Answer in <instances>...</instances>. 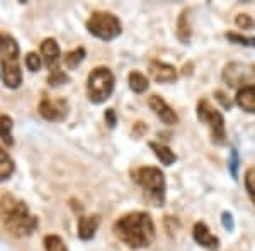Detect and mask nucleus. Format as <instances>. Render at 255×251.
<instances>
[{
	"mask_svg": "<svg viewBox=\"0 0 255 251\" xmlns=\"http://www.w3.org/2000/svg\"><path fill=\"white\" fill-rule=\"evenodd\" d=\"M197 119L204 122L209 127L211 139L215 145H225L226 143V127L225 119L221 116L220 110H216L206 98L197 102Z\"/></svg>",
	"mask_w": 255,
	"mask_h": 251,
	"instance_id": "423d86ee",
	"label": "nucleus"
},
{
	"mask_svg": "<svg viewBox=\"0 0 255 251\" xmlns=\"http://www.w3.org/2000/svg\"><path fill=\"white\" fill-rule=\"evenodd\" d=\"M87 29L92 36L102 41H113L121 34V22L111 12H94L87 20Z\"/></svg>",
	"mask_w": 255,
	"mask_h": 251,
	"instance_id": "0eeeda50",
	"label": "nucleus"
},
{
	"mask_svg": "<svg viewBox=\"0 0 255 251\" xmlns=\"http://www.w3.org/2000/svg\"><path fill=\"white\" fill-rule=\"evenodd\" d=\"M67 100L63 98H49L44 97L39 104V114L46 121H61L67 116Z\"/></svg>",
	"mask_w": 255,
	"mask_h": 251,
	"instance_id": "1a4fd4ad",
	"label": "nucleus"
},
{
	"mask_svg": "<svg viewBox=\"0 0 255 251\" xmlns=\"http://www.w3.org/2000/svg\"><path fill=\"white\" fill-rule=\"evenodd\" d=\"M150 148L153 150L155 156H157V158H158L163 165H165V167H170V165H174V163H175L177 156H175V153H174V151H172L168 146L151 141V143H150Z\"/></svg>",
	"mask_w": 255,
	"mask_h": 251,
	"instance_id": "dca6fc26",
	"label": "nucleus"
},
{
	"mask_svg": "<svg viewBox=\"0 0 255 251\" xmlns=\"http://www.w3.org/2000/svg\"><path fill=\"white\" fill-rule=\"evenodd\" d=\"M114 92V75L109 68L97 67L90 72L87 78V93L90 102L102 104L113 95Z\"/></svg>",
	"mask_w": 255,
	"mask_h": 251,
	"instance_id": "39448f33",
	"label": "nucleus"
},
{
	"mask_svg": "<svg viewBox=\"0 0 255 251\" xmlns=\"http://www.w3.org/2000/svg\"><path fill=\"white\" fill-rule=\"evenodd\" d=\"M85 58V49L84 48H77L73 49V51H68L67 55H65V65H67V68L70 70H75L79 65L84 61Z\"/></svg>",
	"mask_w": 255,
	"mask_h": 251,
	"instance_id": "412c9836",
	"label": "nucleus"
},
{
	"mask_svg": "<svg viewBox=\"0 0 255 251\" xmlns=\"http://www.w3.org/2000/svg\"><path fill=\"white\" fill-rule=\"evenodd\" d=\"M0 63L3 84L9 88H17L22 84V72L19 65V44L9 34L0 32Z\"/></svg>",
	"mask_w": 255,
	"mask_h": 251,
	"instance_id": "7ed1b4c3",
	"label": "nucleus"
},
{
	"mask_svg": "<svg viewBox=\"0 0 255 251\" xmlns=\"http://www.w3.org/2000/svg\"><path fill=\"white\" fill-rule=\"evenodd\" d=\"M255 77V68L245 67L240 63H230L228 67L223 70V80L230 87H238V85L249 84L250 80Z\"/></svg>",
	"mask_w": 255,
	"mask_h": 251,
	"instance_id": "6e6552de",
	"label": "nucleus"
},
{
	"mask_svg": "<svg viewBox=\"0 0 255 251\" xmlns=\"http://www.w3.org/2000/svg\"><path fill=\"white\" fill-rule=\"evenodd\" d=\"M0 138H2L3 145L12 146L14 145V138H12V119L9 116H0Z\"/></svg>",
	"mask_w": 255,
	"mask_h": 251,
	"instance_id": "aec40b11",
	"label": "nucleus"
},
{
	"mask_svg": "<svg viewBox=\"0 0 255 251\" xmlns=\"http://www.w3.org/2000/svg\"><path fill=\"white\" fill-rule=\"evenodd\" d=\"M235 24H237L238 29H242V31H249V29H254L255 27V20L250 17L249 14H238L235 19Z\"/></svg>",
	"mask_w": 255,
	"mask_h": 251,
	"instance_id": "393cba45",
	"label": "nucleus"
},
{
	"mask_svg": "<svg viewBox=\"0 0 255 251\" xmlns=\"http://www.w3.org/2000/svg\"><path fill=\"white\" fill-rule=\"evenodd\" d=\"M223 226H225V229H228V231L233 229V217L230 212H223Z\"/></svg>",
	"mask_w": 255,
	"mask_h": 251,
	"instance_id": "c85d7f7f",
	"label": "nucleus"
},
{
	"mask_svg": "<svg viewBox=\"0 0 255 251\" xmlns=\"http://www.w3.org/2000/svg\"><path fill=\"white\" fill-rule=\"evenodd\" d=\"M41 56L44 60V65L48 67L49 73L58 70V61H60V46L55 39L48 38L41 43Z\"/></svg>",
	"mask_w": 255,
	"mask_h": 251,
	"instance_id": "f8f14e48",
	"label": "nucleus"
},
{
	"mask_svg": "<svg viewBox=\"0 0 255 251\" xmlns=\"http://www.w3.org/2000/svg\"><path fill=\"white\" fill-rule=\"evenodd\" d=\"M150 75L158 84H172L177 80V72L172 65H167L163 61H151L150 63Z\"/></svg>",
	"mask_w": 255,
	"mask_h": 251,
	"instance_id": "ddd939ff",
	"label": "nucleus"
},
{
	"mask_svg": "<svg viewBox=\"0 0 255 251\" xmlns=\"http://www.w3.org/2000/svg\"><path fill=\"white\" fill-rule=\"evenodd\" d=\"M114 234L134 250L148 248L155 240V224L146 212H129L113 226Z\"/></svg>",
	"mask_w": 255,
	"mask_h": 251,
	"instance_id": "f257e3e1",
	"label": "nucleus"
},
{
	"mask_svg": "<svg viewBox=\"0 0 255 251\" xmlns=\"http://www.w3.org/2000/svg\"><path fill=\"white\" fill-rule=\"evenodd\" d=\"M237 168H238V153L237 150H232V160H230V171L233 178H237Z\"/></svg>",
	"mask_w": 255,
	"mask_h": 251,
	"instance_id": "cd10ccee",
	"label": "nucleus"
},
{
	"mask_svg": "<svg viewBox=\"0 0 255 251\" xmlns=\"http://www.w3.org/2000/svg\"><path fill=\"white\" fill-rule=\"evenodd\" d=\"M0 221L7 231L17 238L29 236L38 228V217L32 216L22 200L9 193L0 199Z\"/></svg>",
	"mask_w": 255,
	"mask_h": 251,
	"instance_id": "f03ea898",
	"label": "nucleus"
},
{
	"mask_svg": "<svg viewBox=\"0 0 255 251\" xmlns=\"http://www.w3.org/2000/svg\"><path fill=\"white\" fill-rule=\"evenodd\" d=\"M26 67L29 68L31 72H38V70L41 68V56H38L36 53H27Z\"/></svg>",
	"mask_w": 255,
	"mask_h": 251,
	"instance_id": "bb28decb",
	"label": "nucleus"
},
{
	"mask_svg": "<svg viewBox=\"0 0 255 251\" xmlns=\"http://www.w3.org/2000/svg\"><path fill=\"white\" fill-rule=\"evenodd\" d=\"M133 180L148 195L155 200V204L162 205L165 200V176L160 171V168L155 167H143L133 171Z\"/></svg>",
	"mask_w": 255,
	"mask_h": 251,
	"instance_id": "20e7f679",
	"label": "nucleus"
},
{
	"mask_svg": "<svg viewBox=\"0 0 255 251\" xmlns=\"http://www.w3.org/2000/svg\"><path fill=\"white\" fill-rule=\"evenodd\" d=\"M129 88L133 90V92H136V93H143V92H146L148 90V78L143 75V73H139V72H131L129 73Z\"/></svg>",
	"mask_w": 255,
	"mask_h": 251,
	"instance_id": "a211bd4d",
	"label": "nucleus"
},
{
	"mask_svg": "<svg viewBox=\"0 0 255 251\" xmlns=\"http://www.w3.org/2000/svg\"><path fill=\"white\" fill-rule=\"evenodd\" d=\"M226 38L230 41L237 44H244V46H250V48H255V38H245L242 34H237V32H226Z\"/></svg>",
	"mask_w": 255,
	"mask_h": 251,
	"instance_id": "a878e982",
	"label": "nucleus"
},
{
	"mask_svg": "<svg viewBox=\"0 0 255 251\" xmlns=\"http://www.w3.org/2000/svg\"><path fill=\"white\" fill-rule=\"evenodd\" d=\"M192 236L197 245H201L203 248L209 251H216L220 248V240L208 229V226L204 222H196L194 229H192Z\"/></svg>",
	"mask_w": 255,
	"mask_h": 251,
	"instance_id": "9b49d317",
	"label": "nucleus"
},
{
	"mask_svg": "<svg viewBox=\"0 0 255 251\" xmlns=\"http://www.w3.org/2000/svg\"><path fill=\"white\" fill-rule=\"evenodd\" d=\"M44 248H46V251H67L65 243L56 234H49V236L44 238Z\"/></svg>",
	"mask_w": 255,
	"mask_h": 251,
	"instance_id": "4be33fe9",
	"label": "nucleus"
},
{
	"mask_svg": "<svg viewBox=\"0 0 255 251\" xmlns=\"http://www.w3.org/2000/svg\"><path fill=\"white\" fill-rule=\"evenodd\" d=\"M99 224H101V217L99 216H84L79 219V236L82 240H92L96 234Z\"/></svg>",
	"mask_w": 255,
	"mask_h": 251,
	"instance_id": "2eb2a0df",
	"label": "nucleus"
},
{
	"mask_svg": "<svg viewBox=\"0 0 255 251\" xmlns=\"http://www.w3.org/2000/svg\"><path fill=\"white\" fill-rule=\"evenodd\" d=\"M177 38L184 44H187L189 39H191V27H189V20H187V10H184L180 14L179 20H177Z\"/></svg>",
	"mask_w": 255,
	"mask_h": 251,
	"instance_id": "6ab92c4d",
	"label": "nucleus"
},
{
	"mask_svg": "<svg viewBox=\"0 0 255 251\" xmlns=\"http://www.w3.org/2000/svg\"><path fill=\"white\" fill-rule=\"evenodd\" d=\"M148 105H150V109L155 112V116L160 117V121H162L163 124L174 126L179 122V116L175 114V110L172 109V107L168 105L162 97L151 95L150 98H148Z\"/></svg>",
	"mask_w": 255,
	"mask_h": 251,
	"instance_id": "9d476101",
	"label": "nucleus"
},
{
	"mask_svg": "<svg viewBox=\"0 0 255 251\" xmlns=\"http://www.w3.org/2000/svg\"><path fill=\"white\" fill-rule=\"evenodd\" d=\"M67 82H70L68 75L65 72H61L60 68L55 70V72H51V73H49V77H48V84L51 85V87H58V85L67 84Z\"/></svg>",
	"mask_w": 255,
	"mask_h": 251,
	"instance_id": "b1692460",
	"label": "nucleus"
},
{
	"mask_svg": "<svg viewBox=\"0 0 255 251\" xmlns=\"http://www.w3.org/2000/svg\"><path fill=\"white\" fill-rule=\"evenodd\" d=\"M237 105L240 107L242 110L249 114H255V84L254 85H245L238 90L237 97Z\"/></svg>",
	"mask_w": 255,
	"mask_h": 251,
	"instance_id": "4468645a",
	"label": "nucleus"
},
{
	"mask_svg": "<svg viewBox=\"0 0 255 251\" xmlns=\"http://www.w3.org/2000/svg\"><path fill=\"white\" fill-rule=\"evenodd\" d=\"M106 119L109 121V126L111 127H114V124H116V119H114V112H113V109H109L108 112H106Z\"/></svg>",
	"mask_w": 255,
	"mask_h": 251,
	"instance_id": "c756f323",
	"label": "nucleus"
},
{
	"mask_svg": "<svg viewBox=\"0 0 255 251\" xmlns=\"http://www.w3.org/2000/svg\"><path fill=\"white\" fill-rule=\"evenodd\" d=\"M245 188L249 192L250 200L255 205V167H250L249 170L245 171Z\"/></svg>",
	"mask_w": 255,
	"mask_h": 251,
	"instance_id": "5701e85b",
	"label": "nucleus"
},
{
	"mask_svg": "<svg viewBox=\"0 0 255 251\" xmlns=\"http://www.w3.org/2000/svg\"><path fill=\"white\" fill-rule=\"evenodd\" d=\"M12 173H14V162H12L9 153L0 146V182L10 178Z\"/></svg>",
	"mask_w": 255,
	"mask_h": 251,
	"instance_id": "f3484780",
	"label": "nucleus"
}]
</instances>
